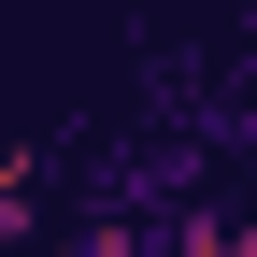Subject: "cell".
Segmentation results:
<instances>
[{
    "label": "cell",
    "mask_w": 257,
    "mask_h": 257,
    "mask_svg": "<svg viewBox=\"0 0 257 257\" xmlns=\"http://www.w3.org/2000/svg\"><path fill=\"white\" fill-rule=\"evenodd\" d=\"M0 243H29V157H0Z\"/></svg>",
    "instance_id": "1"
}]
</instances>
